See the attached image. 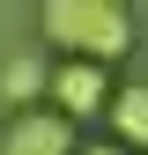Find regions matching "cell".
I'll use <instances>...</instances> for the list:
<instances>
[{
  "label": "cell",
  "mask_w": 148,
  "mask_h": 155,
  "mask_svg": "<svg viewBox=\"0 0 148 155\" xmlns=\"http://www.w3.org/2000/svg\"><path fill=\"white\" fill-rule=\"evenodd\" d=\"M0 155H82L74 148V118L59 111H15L0 133Z\"/></svg>",
  "instance_id": "3957f363"
},
{
  "label": "cell",
  "mask_w": 148,
  "mask_h": 155,
  "mask_svg": "<svg viewBox=\"0 0 148 155\" xmlns=\"http://www.w3.org/2000/svg\"><path fill=\"white\" fill-rule=\"evenodd\" d=\"M52 111H59V118H96V111H111V81H104V67H89V59H59V67H52Z\"/></svg>",
  "instance_id": "7a4b0ae2"
},
{
  "label": "cell",
  "mask_w": 148,
  "mask_h": 155,
  "mask_svg": "<svg viewBox=\"0 0 148 155\" xmlns=\"http://www.w3.org/2000/svg\"><path fill=\"white\" fill-rule=\"evenodd\" d=\"M0 96H8L15 111H30L37 96H52V67L37 59V52H15V59L0 67Z\"/></svg>",
  "instance_id": "277c9868"
},
{
  "label": "cell",
  "mask_w": 148,
  "mask_h": 155,
  "mask_svg": "<svg viewBox=\"0 0 148 155\" xmlns=\"http://www.w3.org/2000/svg\"><path fill=\"white\" fill-rule=\"evenodd\" d=\"M82 155H126V148H111V140H96V148H82Z\"/></svg>",
  "instance_id": "8992f818"
},
{
  "label": "cell",
  "mask_w": 148,
  "mask_h": 155,
  "mask_svg": "<svg viewBox=\"0 0 148 155\" xmlns=\"http://www.w3.org/2000/svg\"><path fill=\"white\" fill-rule=\"evenodd\" d=\"M45 45H59L67 59H89V67H111L133 52V15L119 0H45Z\"/></svg>",
  "instance_id": "6da1fadb"
},
{
  "label": "cell",
  "mask_w": 148,
  "mask_h": 155,
  "mask_svg": "<svg viewBox=\"0 0 148 155\" xmlns=\"http://www.w3.org/2000/svg\"><path fill=\"white\" fill-rule=\"evenodd\" d=\"M111 126H119L126 148H148V81H126L111 96Z\"/></svg>",
  "instance_id": "5b68a950"
}]
</instances>
